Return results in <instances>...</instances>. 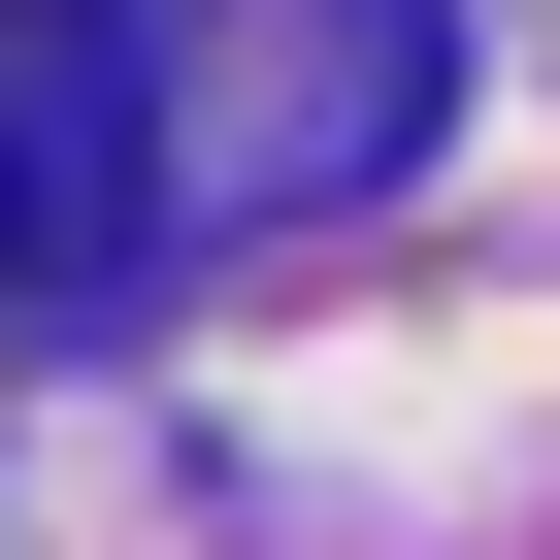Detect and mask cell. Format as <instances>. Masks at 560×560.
Listing matches in <instances>:
<instances>
[{
  "mask_svg": "<svg viewBox=\"0 0 560 560\" xmlns=\"http://www.w3.org/2000/svg\"><path fill=\"white\" fill-rule=\"evenodd\" d=\"M429 100V0H0V330H132L198 231L396 198Z\"/></svg>",
  "mask_w": 560,
  "mask_h": 560,
  "instance_id": "cell-1",
  "label": "cell"
}]
</instances>
